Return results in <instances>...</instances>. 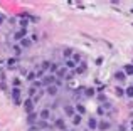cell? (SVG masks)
<instances>
[{"mask_svg":"<svg viewBox=\"0 0 133 131\" xmlns=\"http://www.w3.org/2000/svg\"><path fill=\"white\" fill-rule=\"evenodd\" d=\"M57 82V77H56L54 74H47V76H44L42 77V84L47 88V86H52V84H56Z\"/></svg>","mask_w":133,"mask_h":131,"instance_id":"cell-1","label":"cell"},{"mask_svg":"<svg viewBox=\"0 0 133 131\" xmlns=\"http://www.w3.org/2000/svg\"><path fill=\"white\" fill-rule=\"evenodd\" d=\"M39 119H42V121H47V119H51V109H49V108H44L42 111L39 113Z\"/></svg>","mask_w":133,"mask_h":131,"instance_id":"cell-2","label":"cell"},{"mask_svg":"<svg viewBox=\"0 0 133 131\" xmlns=\"http://www.w3.org/2000/svg\"><path fill=\"white\" fill-rule=\"evenodd\" d=\"M64 113H66V116H72V118H74L76 116V108H72L71 104H64Z\"/></svg>","mask_w":133,"mask_h":131,"instance_id":"cell-3","label":"cell"},{"mask_svg":"<svg viewBox=\"0 0 133 131\" xmlns=\"http://www.w3.org/2000/svg\"><path fill=\"white\" fill-rule=\"evenodd\" d=\"M24 108H25V111L30 114V113H32V109H34V101L30 98H27L25 101H24Z\"/></svg>","mask_w":133,"mask_h":131,"instance_id":"cell-4","label":"cell"},{"mask_svg":"<svg viewBox=\"0 0 133 131\" xmlns=\"http://www.w3.org/2000/svg\"><path fill=\"white\" fill-rule=\"evenodd\" d=\"M110 128H111V123L110 121H104V119H103V121L98 123V129H99V131H108Z\"/></svg>","mask_w":133,"mask_h":131,"instance_id":"cell-5","label":"cell"},{"mask_svg":"<svg viewBox=\"0 0 133 131\" xmlns=\"http://www.w3.org/2000/svg\"><path fill=\"white\" fill-rule=\"evenodd\" d=\"M25 37H27V32H25V29H20V30H17V32H15L14 39H15V40H19V42H20V40H22V39H25Z\"/></svg>","mask_w":133,"mask_h":131,"instance_id":"cell-6","label":"cell"},{"mask_svg":"<svg viewBox=\"0 0 133 131\" xmlns=\"http://www.w3.org/2000/svg\"><path fill=\"white\" fill-rule=\"evenodd\" d=\"M98 119L94 118V116H89V119H88V126H89V129H98Z\"/></svg>","mask_w":133,"mask_h":131,"instance_id":"cell-7","label":"cell"},{"mask_svg":"<svg viewBox=\"0 0 133 131\" xmlns=\"http://www.w3.org/2000/svg\"><path fill=\"white\" fill-rule=\"evenodd\" d=\"M57 91H59V88L56 84H52V86H47V88H45V92H47L49 96H56L57 94Z\"/></svg>","mask_w":133,"mask_h":131,"instance_id":"cell-8","label":"cell"},{"mask_svg":"<svg viewBox=\"0 0 133 131\" xmlns=\"http://www.w3.org/2000/svg\"><path fill=\"white\" fill-rule=\"evenodd\" d=\"M54 126H56L57 129L66 131V123H64V119H62V118H57V119H56V121H54Z\"/></svg>","mask_w":133,"mask_h":131,"instance_id":"cell-9","label":"cell"},{"mask_svg":"<svg viewBox=\"0 0 133 131\" xmlns=\"http://www.w3.org/2000/svg\"><path fill=\"white\" fill-rule=\"evenodd\" d=\"M30 46H32V39H29V37L20 40V47H22V49H29Z\"/></svg>","mask_w":133,"mask_h":131,"instance_id":"cell-10","label":"cell"},{"mask_svg":"<svg viewBox=\"0 0 133 131\" xmlns=\"http://www.w3.org/2000/svg\"><path fill=\"white\" fill-rule=\"evenodd\" d=\"M115 79H116V81H120V82H123L125 79H127L125 71H116V72H115Z\"/></svg>","mask_w":133,"mask_h":131,"instance_id":"cell-11","label":"cell"},{"mask_svg":"<svg viewBox=\"0 0 133 131\" xmlns=\"http://www.w3.org/2000/svg\"><path fill=\"white\" fill-rule=\"evenodd\" d=\"M56 77H59V79H64V77H68V69H66V67H61L57 72H56Z\"/></svg>","mask_w":133,"mask_h":131,"instance_id":"cell-12","label":"cell"},{"mask_svg":"<svg viewBox=\"0 0 133 131\" xmlns=\"http://www.w3.org/2000/svg\"><path fill=\"white\" fill-rule=\"evenodd\" d=\"M62 56L66 57V61H68V59H71V57L74 56V52H72V49H69V47H64V49H62Z\"/></svg>","mask_w":133,"mask_h":131,"instance_id":"cell-13","label":"cell"},{"mask_svg":"<svg viewBox=\"0 0 133 131\" xmlns=\"http://www.w3.org/2000/svg\"><path fill=\"white\" fill-rule=\"evenodd\" d=\"M19 94H20V89H19V88H14V89H12V96H14V101H15V104H20Z\"/></svg>","mask_w":133,"mask_h":131,"instance_id":"cell-14","label":"cell"},{"mask_svg":"<svg viewBox=\"0 0 133 131\" xmlns=\"http://www.w3.org/2000/svg\"><path fill=\"white\" fill-rule=\"evenodd\" d=\"M36 121H37V114H36V113H30V114L27 116V123H29V125L32 126Z\"/></svg>","mask_w":133,"mask_h":131,"instance_id":"cell-15","label":"cell"},{"mask_svg":"<svg viewBox=\"0 0 133 131\" xmlns=\"http://www.w3.org/2000/svg\"><path fill=\"white\" fill-rule=\"evenodd\" d=\"M27 94H29V98H30V99L36 98V96H37V89L34 88V86H30V88L27 89Z\"/></svg>","mask_w":133,"mask_h":131,"instance_id":"cell-16","label":"cell"},{"mask_svg":"<svg viewBox=\"0 0 133 131\" xmlns=\"http://www.w3.org/2000/svg\"><path fill=\"white\" fill-rule=\"evenodd\" d=\"M64 67H66V69H76V62H74L72 59H68V61L64 62Z\"/></svg>","mask_w":133,"mask_h":131,"instance_id":"cell-17","label":"cell"},{"mask_svg":"<svg viewBox=\"0 0 133 131\" xmlns=\"http://www.w3.org/2000/svg\"><path fill=\"white\" fill-rule=\"evenodd\" d=\"M81 123H83V116L81 114H76L74 118H72V125H74V126H79Z\"/></svg>","mask_w":133,"mask_h":131,"instance_id":"cell-18","label":"cell"},{"mask_svg":"<svg viewBox=\"0 0 133 131\" xmlns=\"http://www.w3.org/2000/svg\"><path fill=\"white\" fill-rule=\"evenodd\" d=\"M59 69H61V67H59V64L52 62V64H51V69H49V74H54V76H56V72H57Z\"/></svg>","mask_w":133,"mask_h":131,"instance_id":"cell-19","label":"cell"},{"mask_svg":"<svg viewBox=\"0 0 133 131\" xmlns=\"http://www.w3.org/2000/svg\"><path fill=\"white\" fill-rule=\"evenodd\" d=\"M123 71H125V74H127V76H133V64H127Z\"/></svg>","mask_w":133,"mask_h":131,"instance_id":"cell-20","label":"cell"},{"mask_svg":"<svg viewBox=\"0 0 133 131\" xmlns=\"http://www.w3.org/2000/svg\"><path fill=\"white\" fill-rule=\"evenodd\" d=\"M84 94L88 96V98H93V96L96 94V91H94L93 88H84Z\"/></svg>","mask_w":133,"mask_h":131,"instance_id":"cell-21","label":"cell"},{"mask_svg":"<svg viewBox=\"0 0 133 131\" xmlns=\"http://www.w3.org/2000/svg\"><path fill=\"white\" fill-rule=\"evenodd\" d=\"M37 126H39V129H47V128H49V123H47V121H42V119H39V121H37Z\"/></svg>","mask_w":133,"mask_h":131,"instance_id":"cell-22","label":"cell"},{"mask_svg":"<svg viewBox=\"0 0 133 131\" xmlns=\"http://www.w3.org/2000/svg\"><path fill=\"white\" fill-rule=\"evenodd\" d=\"M125 96L130 98V99H133V86H128V88L125 89Z\"/></svg>","mask_w":133,"mask_h":131,"instance_id":"cell-23","label":"cell"},{"mask_svg":"<svg viewBox=\"0 0 133 131\" xmlns=\"http://www.w3.org/2000/svg\"><path fill=\"white\" fill-rule=\"evenodd\" d=\"M115 94H116L118 98H121V96H125V89L120 88V86H116V88H115Z\"/></svg>","mask_w":133,"mask_h":131,"instance_id":"cell-24","label":"cell"},{"mask_svg":"<svg viewBox=\"0 0 133 131\" xmlns=\"http://www.w3.org/2000/svg\"><path fill=\"white\" fill-rule=\"evenodd\" d=\"M76 113H78V114H84V113H86V108L78 103V104H76Z\"/></svg>","mask_w":133,"mask_h":131,"instance_id":"cell-25","label":"cell"},{"mask_svg":"<svg viewBox=\"0 0 133 131\" xmlns=\"http://www.w3.org/2000/svg\"><path fill=\"white\" fill-rule=\"evenodd\" d=\"M84 71H86V64H84V62H83L81 66H79V67H76V69H74V72H76L78 76H79V74H83Z\"/></svg>","mask_w":133,"mask_h":131,"instance_id":"cell-26","label":"cell"},{"mask_svg":"<svg viewBox=\"0 0 133 131\" xmlns=\"http://www.w3.org/2000/svg\"><path fill=\"white\" fill-rule=\"evenodd\" d=\"M12 49H14V52H15V56H20V52H22V47H20V44H15Z\"/></svg>","mask_w":133,"mask_h":131,"instance_id":"cell-27","label":"cell"},{"mask_svg":"<svg viewBox=\"0 0 133 131\" xmlns=\"http://www.w3.org/2000/svg\"><path fill=\"white\" fill-rule=\"evenodd\" d=\"M36 77H37V72H34V71H30L27 74V81H36Z\"/></svg>","mask_w":133,"mask_h":131,"instance_id":"cell-28","label":"cell"},{"mask_svg":"<svg viewBox=\"0 0 133 131\" xmlns=\"http://www.w3.org/2000/svg\"><path fill=\"white\" fill-rule=\"evenodd\" d=\"M51 64H52V62H49V61H44V62L41 64V67H42V71H49V69H51Z\"/></svg>","mask_w":133,"mask_h":131,"instance_id":"cell-29","label":"cell"},{"mask_svg":"<svg viewBox=\"0 0 133 131\" xmlns=\"http://www.w3.org/2000/svg\"><path fill=\"white\" fill-rule=\"evenodd\" d=\"M72 61H74L76 64L79 62V61H81V54H78V52H74V56H72Z\"/></svg>","mask_w":133,"mask_h":131,"instance_id":"cell-30","label":"cell"},{"mask_svg":"<svg viewBox=\"0 0 133 131\" xmlns=\"http://www.w3.org/2000/svg\"><path fill=\"white\" fill-rule=\"evenodd\" d=\"M42 86H44L42 81H34V88H36V89H37V88H42Z\"/></svg>","mask_w":133,"mask_h":131,"instance_id":"cell-31","label":"cell"},{"mask_svg":"<svg viewBox=\"0 0 133 131\" xmlns=\"http://www.w3.org/2000/svg\"><path fill=\"white\" fill-rule=\"evenodd\" d=\"M27 24H29V22H27L25 19H22V22H20V25H22V29H25V27H27Z\"/></svg>","mask_w":133,"mask_h":131,"instance_id":"cell-32","label":"cell"},{"mask_svg":"<svg viewBox=\"0 0 133 131\" xmlns=\"http://www.w3.org/2000/svg\"><path fill=\"white\" fill-rule=\"evenodd\" d=\"M37 129H39V126H37V125H32V126L29 128V131H37Z\"/></svg>","mask_w":133,"mask_h":131,"instance_id":"cell-33","label":"cell"},{"mask_svg":"<svg viewBox=\"0 0 133 131\" xmlns=\"http://www.w3.org/2000/svg\"><path fill=\"white\" fill-rule=\"evenodd\" d=\"M7 64H9V66H14V64H15V59H9V61H7Z\"/></svg>","mask_w":133,"mask_h":131,"instance_id":"cell-34","label":"cell"},{"mask_svg":"<svg viewBox=\"0 0 133 131\" xmlns=\"http://www.w3.org/2000/svg\"><path fill=\"white\" fill-rule=\"evenodd\" d=\"M118 131H127V126H125V125H120V128H118Z\"/></svg>","mask_w":133,"mask_h":131,"instance_id":"cell-35","label":"cell"},{"mask_svg":"<svg viewBox=\"0 0 133 131\" xmlns=\"http://www.w3.org/2000/svg\"><path fill=\"white\" fill-rule=\"evenodd\" d=\"M3 24V15H0V25Z\"/></svg>","mask_w":133,"mask_h":131,"instance_id":"cell-36","label":"cell"},{"mask_svg":"<svg viewBox=\"0 0 133 131\" xmlns=\"http://www.w3.org/2000/svg\"><path fill=\"white\" fill-rule=\"evenodd\" d=\"M66 131H76V129H66Z\"/></svg>","mask_w":133,"mask_h":131,"instance_id":"cell-37","label":"cell"},{"mask_svg":"<svg viewBox=\"0 0 133 131\" xmlns=\"http://www.w3.org/2000/svg\"><path fill=\"white\" fill-rule=\"evenodd\" d=\"M131 126H133V118H131Z\"/></svg>","mask_w":133,"mask_h":131,"instance_id":"cell-38","label":"cell"},{"mask_svg":"<svg viewBox=\"0 0 133 131\" xmlns=\"http://www.w3.org/2000/svg\"><path fill=\"white\" fill-rule=\"evenodd\" d=\"M131 131H133V126H131Z\"/></svg>","mask_w":133,"mask_h":131,"instance_id":"cell-39","label":"cell"},{"mask_svg":"<svg viewBox=\"0 0 133 131\" xmlns=\"http://www.w3.org/2000/svg\"><path fill=\"white\" fill-rule=\"evenodd\" d=\"M131 64H133V59H131Z\"/></svg>","mask_w":133,"mask_h":131,"instance_id":"cell-40","label":"cell"}]
</instances>
